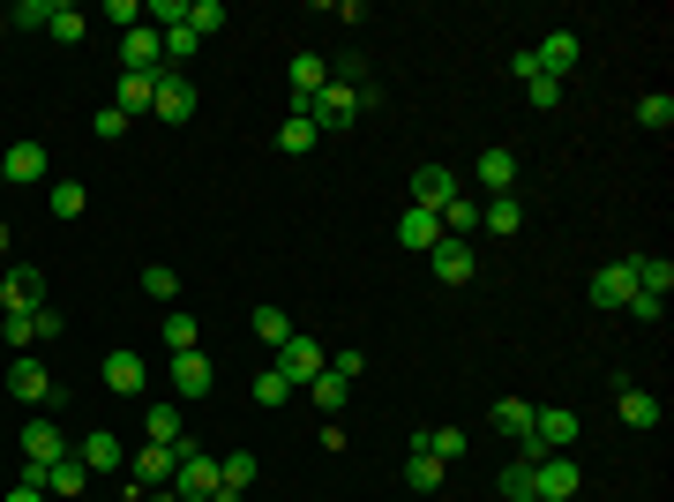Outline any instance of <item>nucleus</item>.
Here are the masks:
<instances>
[{"instance_id":"f257e3e1","label":"nucleus","mask_w":674,"mask_h":502,"mask_svg":"<svg viewBox=\"0 0 674 502\" xmlns=\"http://www.w3.org/2000/svg\"><path fill=\"white\" fill-rule=\"evenodd\" d=\"M570 443H577V413H570V405H540V413H532V435L517 443V458L532 465V458H554V450H570Z\"/></svg>"},{"instance_id":"f03ea898","label":"nucleus","mask_w":674,"mask_h":502,"mask_svg":"<svg viewBox=\"0 0 674 502\" xmlns=\"http://www.w3.org/2000/svg\"><path fill=\"white\" fill-rule=\"evenodd\" d=\"M300 113L315 121V135H345V127L360 121V98H352L345 83H323L315 98H307V105H300Z\"/></svg>"},{"instance_id":"7ed1b4c3","label":"nucleus","mask_w":674,"mask_h":502,"mask_svg":"<svg viewBox=\"0 0 674 502\" xmlns=\"http://www.w3.org/2000/svg\"><path fill=\"white\" fill-rule=\"evenodd\" d=\"M270 368H278L285 382H315L323 368H330V353H323V345H315L307 331H293L285 345H278V360H270Z\"/></svg>"},{"instance_id":"20e7f679","label":"nucleus","mask_w":674,"mask_h":502,"mask_svg":"<svg viewBox=\"0 0 674 502\" xmlns=\"http://www.w3.org/2000/svg\"><path fill=\"white\" fill-rule=\"evenodd\" d=\"M420 263L435 270V278H442V286H472V270H480V248H472V241H450V233H442V241H435V248H427Z\"/></svg>"},{"instance_id":"39448f33","label":"nucleus","mask_w":674,"mask_h":502,"mask_svg":"<svg viewBox=\"0 0 674 502\" xmlns=\"http://www.w3.org/2000/svg\"><path fill=\"white\" fill-rule=\"evenodd\" d=\"M577 480H585V472H577V458H570V450L532 458V495H540V502H570V495H577Z\"/></svg>"},{"instance_id":"423d86ee","label":"nucleus","mask_w":674,"mask_h":502,"mask_svg":"<svg viewBox=\"0 0 674 502\" xmlns=\"http://www.w3.org/2000/svg\"><path fill=\"white\" fill-rule=\"evenodd\" d=\"M532 60H540V76H548V83H562V76H577L585 38H577V31H548V38L532 45Z\"/></svg>"},{"instance_id":"0eeeda50","label":"nucleus","mask_w":674,"mask_h":502,"mask_svg":"<svg viewBox=\"0 0 674 502\" xmlns=\"http://www.w3.org/2000/svg\"><path fill=\"white\" fill-rule=\"evenodd\" d=\"M0 337H8L15 353H31V345H45V337H60V308L45 300V308H31V315H0Z\"/></svg>"},{"instance_id":"6e6552de","label":"nucleus","mask_w":674,"mask_h":502,"mask_svg":"<svg viewBox=\"0 0 674 502\" xmlns=\"http://www.w3.org/2000/svg\"><path fill=\"white\" fill-rule=\"evenodd\" d=\"M217 488H225V480H217V458H211V450H188L180 472H172V495H180V502H211Z\"/></svg>"},{"instance_id":"1a4fd4ad","label":"nucleus","mask_w":674,"mask_h":502,"mask_svg":"<svg viewBox=\"0 0 674 502\" xmlns=\"http://www.w3.org/2000/svg\"><path fill=\"white\" fill-rule=\"evenodd\" d=\"M31 308H45V270L15 263V270L0 278V315H31Z\"/></svg>"},{"instance_id":"9d476101","label":"nucleus","mask_w":674,"mask_h":502,"mask_svg":"<svg viewBox=\"0 0 674 502\" xmlns=\"http://www.w3.org/2000/svg\"><path fill=\"white\" fill-rule=\"evenodd\" d=\"M172 472H180V450H166V443H143V450H135V472H127V480H135L143 495H158V488H172Z\"/></svg>"},{"instance_id":"9b49d317","label":"nucleus","mask_w":674,"mask_h":502,"mask_svg":"<svg viewBox=\"0 0 674 502\" xmlns=\"http://www.w3.org/2000/svg\"><path fill=\"white\" fill-rule=\"evenodd\" d=\"M38 480H45V495H53V502H83L90 495V465L76 458V450H68V458H53Z\"/></svg>"},{"instance_id":"f8f14e48","label":"nucleus","mask_w":674,"mask_h":502,"mask_svg":"<svg viewBox=\"0 0 674 502\" xmlns=\"http://www.w3.org/2000/svg\"><path fill=\"white\" fill-rule=\"evenodd\" d=\"M121 60L135 68V76H166V38L143 23V31H127V38H121Z\"/></svg>"},{"instance_id":"ddd939ff","label":"nucleus","mask_w":674,"mask_h":502,"mask_svg":"<svg viewBox=\"0 0 674 502\" xmlns=\"http://www.w3.org/2000/svg\"><path fill=\"white\" fill-rule=\"evenodd\" d=\"M150 113H158V121H188V113H195V83H188L180 68H166V76H158V98H150Z\"/></svg>"},{"instance_id":"4468645a","label":"nucleus","mask_w":674,"mask_h":502,"mask_svg":"<svg viewBox=\"0 0 674 502\" xmlns=\"http://www.w3.org/2000/svg\"><path fill=\"white\" fill-rule=\"evenodd\" d=\"M630 293H637V270H630V255H622V263H607V270L592 278V308H630Z\"/></svg>"},{"instance_id":"2eb2a0df","label":"nucleus","mask_w":674,"mask_h":502,"mask_svg":"<svg viewBox=\"0 0 674 502\" xmlns=\"http://www.w3.org/2000/svg\"><path fill=\"white\" fill-rule=\"evenodd\" d=\"M8 390H15L23 405H45V398H53V376H45V360L15 353V368H8Z\"/></svg>"},{"instance_id":"dca6fc26","label":"nucleus","mask_w":674,"mask_h":502,"mask_svg":"<svg viewBox=\"0 0 674 502\" xmlns=\"http://www.w3.org/2000/svg\"><path fill=\"white\" fill-rule=\"evenodd\" d=\"M450 196H464L450 166H420V172H413V203H420V210H442Z\"/></svg>"},{"instance_id":"f3484780","label":"nucleus","mask_w":674,"mask_h":502,"mask_svg":"<svg viewBox=\"0 0 674 502\" xmlns=\"http://www.w3.org/2000/svg\"><path fill=\"white\" fill-rule=\"evenodd\" d=\"M172 382H180V398H211V382H217L211 353H172Z\"/></svg>"},{"instance_id":"a211bd4d","label":"nucleus","mask_w":674,"mask_h":502,"mask_svg":"<svg viewBox=\"0 0 674 502\" xmlns=\"http://www.w3.org/2000/svg\"><path fill=\"white\" fill-rule=\"evenodd\" d=\"M435 241H442V217H435V210H405V217H397V248H413V255H427L435 248Z\"/></svg>"},{"instance_id":"6ab92c4d","label":"nucleus","mask_w":674,"mask_h":502,"mask_svg":"<svg viewBox=\"0 0 674 502\" xmlns=\"http://www.w3.org/2000/svg\"><path fill=\"white\" fill-rule=\"evenodd\" d=\"M0 172H8L15 188H38V180H45V143H8Z\"/></svg>"},{"instance_id":"aec40b11","label":"nucleus","mask_w":674,"mask_h":502,"mask_svg":"<svg viewBox=\"0 0 674 502\" xmlns=\"http://www.w3.org/2000/svg\"><path fill=\"white\" fill-rule=\"evenodd\" d=\"M480 188L487 196H517V150H503V143L480 150Z\"/></svg>"},{"instance_id":"412c9836","label":"nucleus","mask_w":674,"mask_h":502,"mask_svg":"<svg viewBox=\"0 0 674 502\" xmlns=\"http://www.w3.org/2000/svg\"><path fill=\"white\" fill-rule=\"evenodd\" d=\"M143 382H150V368H143V353H105V390H121V398H135V390H143Z\"/></svg>"},{"instance_id":"4be33fe9","label":"nucleus","mask_w":674,"mask_h":502,"mask_svg":"<svg viewBox=\"0 0 674 502\" xmlns=\"http://www.w3.org/2000/svg\"><path fill=\"white\" fill-rule=\"evenodd\" d=\"M53 458H68L60 427H53V420H31V427H23V465H53Z\"/></svg>"},{"instance_id":"5701e85b","label":"nucleus","mask_w":674,"mask_h":502,"mask_svg":"<svg viewBox=\"0 0 674 502\" xmlns=\"http://www.w3.org/2000/svg\"><path fill=\"white\" fill-rule=\"evenodd\" d=\"M143 435H150V443H166V450H180V458L195 450V443L180 435V405H150V413H143Z\"/></svg>"},{"instance_id":"b1692460","label":"nucleus","mask_w":674,"mask_h":502,"mask_svg":"<svg viewBox=\"0 0 674 502\" xmlns=\"http://www.w3.org/2000/svg\"><path fill=\"white\" fill-rule=\"evenodd\" d=\"M323 83H330V60H323V53H293V113H300V105H307Z\"/></svg>"},{"instance_id":"393cba45","label":"nucleus","mask_w":674,"mask_h":502,"mask_svg":"<svg viewBox=\"0 0 674 502\" xmlns=\"http://www.w3.org/2000/svg\"><path fill=\"white\" fill-rule=\"evenodd\" d=\"M307 398H315V413H323V420H337L345 405H352V382L337 376V368H323V376L307 382Z\"/></svg>"},{"instance_id":"a878e982","label":"nucleus","mask_w":674,"mask_h":502,"mask_svg":"<svg viewBox=\"0 0 674 502\" xmlns=\"http://www.w3.org/2000/svg\"><path fill=\"white\" fill-rule=\"evenodd\" d=\"M630 270H637V293H652V300L674 293V263L667 255H630Z\"/></svg>"},{"instance_id":"bb28decb","label":"nucleus","mask_w":674,"mask_h":502,"mask_svg":"<svg viewBox=\"0 0 674 502\" xmlns=\"http://www.w3.org/2000/svg\"><path fill=\"white\" fill-rule=\"evenodd\" d=\"M76 458L90 465V480H98V472H121V435H105V427H98V435L76 443Z\"/></svg>"},{"instance_id":"cd10ccee","label":"nucleus","mask_w":674,"mask_h":502,"mask_svg":"<svg viewBox=\"0 0 674 502\" xmlns=\"http://www.w3.org/2000/svg\"><path fill=\"white\" fill-rule=\"evenodd\" d=\"M615 413H622V427H660V398L622 382V390H615Z\"/></svg>"},{"instance_id":"c85d7f7f","label":"nucleus","mask_w":674,"mask_h":502,"mask_svg":"<svg viewBox=\"0 0 674 502\" xmlns=\"http://www.w3.org/2000/svg\"><path fill=\"white\" fill-rule=\"evenodd\" d=\"M435 217H442V233H450V241H472V233H480V196H450Z\"/></svg>"},{"instance_id":"c756f323","label":"nucleus","mask_w":674,"mask_h":502,"mask_svg":"<svg viewBox=\"0 0 674 502\" xmlns=\"http://www.w3.org/2000/svg\"><path fill=\"white\" fill-rule=\"evenodd\" d=\"M158 337H166V353H203V323H195V315H180V308L158 323Z\"/></svg>"},{"instance_id":"7c9ffc66","label":"nucleus","mask_w":674,"mask_h":502,"mask_svg":"<svg viewBox=\"0 0 674 502\" xmlns=\"http://www.w3.org/2000/svg\"><path fill=\"white\" fill-rule=\"evenodd\" d=\"M442 472H450V465L427 458L420 443H413V458H405V488H413V495H435V488H442Z\"/></svg>"},{"instance_id":"2f4dec72","label":"nucleus","mask_w":674,"mask_h":502,"mask_svg":"<svg viewBox=\"0 0 674 502\" xmlns=\"http://www.w3.org/2000/svg\"><path fill=\"white\" fill-rule=\"evenodd\" d=\"M480 225H487V233H517V225H525V203H517V196H487V203H480Z\"/></svg>"},{"instance_id":"473e14b6","label":"nucleus","mask_w":674,"mask_h":502,"mask_svg":"<svg viewBox=\"0 0 674 502\" xmlns=\"http://www.w3.org/2000/svg\"><path fill=\"white\" fill-rule=\"evenodd\" d=\"M315 143H323V135H315V121H307V113H285V127H278V150H285V158H307Z\"/></svg>"},{"instance_id":"72a5a7b5","label":"nucleus","mask_w":674,"mask_h":502,"mask_svg":"<svg viewBox=\"0 0 674 502\" xmlns=\"http://www.w3.org/2000/svg\"><path fill=\"white\" fill-rule=\"evenodd\" d=\"M150 98H158V76H135V68H121V113L135 121V113H150Z\"/></svg>"},{"instance_id":"f704fd0d","label":"nucleus","mask_w":674,"mask_h":502,"mask_svg":"<svg viewBox=\"0 0 674 502\" xmlns=\"http://www.w3.org/2000/svg\"><path fill=\"white\" fill-rule=\"evenodd\" d=\"M420 450H427V458H442V465H458L464 450H472V435H464V427H435V435H420Z\"/></svg>"},{"instance_id":"c9c22d12","label":"nucleus","mask_w":674,"mask_h":502,"mask_svg":"<svg viewBox=\"0 0 674 502\" xmlns=\"http://www.w3.org/2000/svg\"><path fill=\"white\" fill-rule=\"evenodd\" d=\"M495 435L525 443V435H532V405H525V398H503V405H495Z\"/></svg>"},{"instance_id":"e433bc0d","label":"nucleus","mask_w":674,"mask_h":502,"mask_svg":"<svg viewBox=\"0 0 674 502\" xmlns=\"http://www.w3.org/2000/svg\"><path fill=\"white\" fill-rule=\"evenodd\" d=\"M60 45H83V31H90V15L83 8H68V0H53V23H45Z\"/></svg>"},{"instance_id":"4c0bfd02","label":"nucleus","mask_w":674,"mask_h":502,"mask_svg":"<svg viewBox=\"0 0 674 502\" xmlns=\"http://www.w3.org/2000/svg\"><path fill=\"white\" fill-rule=\"evenodd\" d=\"M248 323H255V337H262V345H270V353H278V345H285V337H293V315H285V308H255Z\"/></svg>"},{"instance_id":"58836bf2","label":"nucleus","mask_w":674,"mask_h":502,"mask_svg":"<svg viewBox=\"0 0 674 502\" xmlns=\"http://www.w3.org/2000/svg\"><path fill=\"white\" fill-rule=\"evenodd\" d=\"M45 203H53V217H83L90 188H83V180H53V196H45Z\"/></svg>"},{"instance_id":"ea45409f","label":"nucleus","mask_w":674,"mask_h":502,"mask_svg":"<svg viewBox=\"0 0 674 502\" xmlns=\"http://www.w3.org/2000/svg\"><path fill=\"white\" fill-rule=\"evenodd\" d=\"M255 472H262V465H255V450H233V458H217V480H225V488H240V495L255 488Z\"/></svg>"},{"instance_id":"a19ab883","label":"nucleus","mask_w":674,"mask_h":502,"mask_svg":"<svg viewBox=\"0 0 674 502\" xmlns=\"http://www.w3.org/2000/svg\"><path fill=\"white\" fill-rule=\"evenodd\" d=\"M637 121L652 127V135H667V127H674V98H667V90H652V98H637Z\"/></svg>"},{"instance_id":"79ce46f5","label":"nucleus","mask_w":674,"mask_h":502,"mask_svg":"<svg viewBox=\"0 0 674 502\" xmlns=\"http://www.w3.org/2000/svg\"><path fill=\"white\" fill-rule=\"evenodd\" d=\"M195 53H203V38H195L188 23H180V31H166V68H180V76H188V60H195Z\"/></svg>"},{"instance_id":"37998d69","label":"nucleus","mask_w":674,"mask_h":502,"mask_svg":"<svg viewBox=\"0 0 674 502\" xmlns=\"http://www.w3.org/2000/svg\"><path fill=\"white\" fill-rule=\"evenodd\" d=\"M188 31H195V38L225 31V8H217V0H188Z\"/></svg>"},{"instance_id":"c03bdc74","label":"nucleus","mask_w":674,"mask_h":502,"mask_svg":"<svg viewBox=\"0 0 674 502\" xmlns=\"http://www.w3.org/2000/svg\"><path fill=\"white\" fill-rule=\"evenodd\" d=\"M53 23V0H23L15 15H8V31H45Z\"/></svg>"},{"instance_id":"a18cd8bd","label":"nucleus","mask_w":674,"mask_h":502,"mask_svg":"<svg viewBox=\"0 0 674 502\" xmlns=\"http://www.w3.org/2000/svg\"><path fill=\"white\" fill-rule=\"evenodd\" d=\"M285 398H293V382L278 376V368H262V376H255V405H285Z\"/></svg>"},{"instance_id":"49530a36","label":"nucleus","mask_w":674,"mask_h":502,"mask_svg":"<svg viewBox=\"0 0 674 502\" xmlns=\"http://www.w3.org/2000/svg\"><path fill=\"white\" fill-rule=\"evenodd\" d=\"M143 293H150V300H172V293H180V278H172L166 263H150V270H143Z\"/></svg>"},{"instance_id":"de8ad7c7","label":"nucleus","mask_w":674,"mask_h":502,"mask_svg":"<svg viewBox=\"0 0 674 502\" xmlns=\"http://www.w3.org/2000/svg\"><path fill=\"white\" fill-rule=\"evenodd\" d=\"M105 15H113V23H121V38H127V31H143V0H113V8H105Z\"/></svg>"},{"instance_id":"09e8293b","label":"nucleus","mask_w":674,"mask_h":502,"mask_svg":"<svg viewBox=\"0 0 674 502\" xmlns=\"http://www.w3.org/2000/svg\"><path fill=\"white\" fill-rule=\"evenodd\" d=\"M503 495H532V465H525V458L503 465Z\"/></svg>"},{"instance_id":"8fccbe9b","label":"nucleus","mask_w":674,"mask_h":502,"mask_svg":"<svg viewBox=\"0 0 674 502\" xmlns=\"http://www.w3.org/2000/svg\"><path fill=\"white\" fill-rule=\"evenodd\" d=\"M525 98H532V105L548 113V105H562V83H548V76H532V83H525Z\"/></svg>"},{"instance_id":"3c124183","label":"nucleus","mask_w":674,"mask_h":502,"mask_svg":"<svg viewBox=\"0 0 674 502\" xmlns=\"http://www.w3.org/2000/svg\"><path fill=\"white\" fill-rule=\"evenodd\" d=\"M90 127H98L105 143H121V135H127V113H121V105H105V113H98V121H90Z\"/></svg>"},{"instance_id":"603ef678","label":"nucleus","mask_w":674,"mask_h":502,"mask_svg":"<svg viewBox=\"0 0 674 502\" xmlns=\"http://www.w3.org/2000/svg\"><path fill=\"white\" fill-rule=\"evenodd\" d=\"M8 502H53V495H45V488H23V480H15V495H8Z\"/></svg>"},{"instance_id":"864d4df0","label":"nucleus","mask_w":674,"mask_h":502,"mask_svg":"<svg viewBox=\"0 0 674 502\" xmlns=\"http://www.w3.org/2000/svg\"><path fill=\"white\" fill-rule=\"evenodd\" d=\"M0 255H8V225H0Z\"/></svg>"},{"instance_id":"5fc2aeb1","label":"nucleus","mask_w":674,"mask_h":502,"mask_svg":"<svg viewBox=\"0 0 674 502\" xmlns=\"http://www.w3.org/2000/svg\"><path fill=\"white\" fill-rule=\"evenodd\" d=\"M509 502H540V495H509Z\"/></svg>"}]
</instances>
